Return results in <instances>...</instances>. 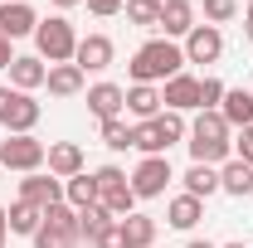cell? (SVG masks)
Returning a JSON list of instances; mask_svg holds the SVG:
<instances>
[{"label":"cell","mask_w":253,"mask_h":248,"mask_svg":"<svg viewBox=\"0 0 253 248\" xmlns=\"http://www.w3.org/2000/svg\"><path fill=\"white\" fill-rule=\"evenodd\" d=\"M126 73H131V83H166V78H175V73H185V49L175 44V39H146L131 63H126Z\"/></svg>","instance_id":"6da1fadb"},{"label":"cell","mask_w":253,"mask_h":248,"mask_svg":"<svg viewBox=\"0 0 253 248\" xmlns=\"http://www.w3.org/2000/svg\"><path fill=\"white\" fill-rule=\"evenodd\" d=\"M190 161H200V165H224L229 156H234V131L224 122L219 112H200L195 122H190Z\"/></svg>","instance_id":"7a4b0ae2"},{"label":"cell","mask_w":253,"mask_h":248,"mask_svg":"<svg viewBox=\"0 0 253 248\" xmlns=\"http://www.w3.org/2000/svg\"><path fill=\"white\" fill-rule=\"evenodd\" d=\"M34 49H39V59L49 63H73V49H78V34L68 25V15H49V20H39V30H34Z\"/></svg>","instance_id":"3957f363"},{"label":"cell","mask_w":253,"mask_h":248,"mask_svg":"<svg viewBox=\"0 0 253 248\" xmlns=\"http://www.w3.org/2000/svg\"><path fill=\"white\" fill-rule=\"evenodd\" d=\"M93 180H97V205H102L112 219L136 214V195H131V180H126L122 165H97Z\"/></svg>","instance_id":"277c9868"},{"label":"cell","mask_w":253,"mask_h":248,"mask_svg":"<svg viewBox=\"0 0 253 248\" xmlns=\"http://www.w3.org/2000/svg\"><path fill=\"white\" fill-rule=\"evenodd\" d=\"M78 209L73 205H49L44 209V224L34 234V248H78Z\"/></svg>","instance_id":"5b68a950"},{"label":"cell","mask_w":253,"mask_h":248,"mask_svg":"<svg viewBox=\"0 0 253 248\" xmlns=\"http://www.w3.org/2000/svg\"><path fill=\"white\" fill-rule=\"evenodd\" d=\"M44 117V107L34 102V93H20V88H0V126L10 131V136H25L34 131Z\"/></svg>","instance_id":"8992f818"},{"label":"cell","mask_w":253,"mask_h":248,"mask_svg":"<svg viewBox=\"0 0 253 248\" xmlns=\"http://www.w3.org/2000/svg\"><path fill=\"white\" fill-rule=\"evenodd\" d=\"M44 156H49V146H44L34 131H25V136H5V141H0V170L34 175V170H44Z\"/></svg>","instance_id":"52a82bcc"},{"label":"cell","mask_w":253,"mask_h":248,"mask_svg":"<svg viewBox=\"0 0 253 248\" xmlns=\"http://www.w3.org/2000/svg\"><path fill=\"white\" fill-rule=\"evenodd\" d=\"M126 180H131V195H136V200H161L166 185L175 180L170 156H141V161H136V170H131Z\"/></svg>","instance_id":"ba28073f"},{"label":"cell","mask_w":253,"mask_h":248,"mask_svg":"<svg viewBox=\"0 0 253 248\" xmlns=\"http://www.w3.org/2000/svg\"><path fill=\"white\" fill-rule=\"evenodd\" d=\"M185 63H219L224 59V30H214V25H195V30L185 34Z\"/></svg>","instance_id":"9c48e42d"},{"label":"cell","mask_w":253,"mask_h":248,"mask_svg":"<svg viewBox=\"0 0 253 248\" xmlns=\"http://www.w3.org/2000/svg\"><path fill=\"white\" fill-rule=\"evenodd\" d=\"M161 107L166 112H200V78L195 73H175L161 83Z\"/></svg>","instance_id":"30bf717a"},{"label":"cell","mask_w":253,"mask_h":248,"mask_svg":"<svg viewBox=\"0 0 253 248\" xmlns=\"http://www.w3.org/2000/svg\"><path fill=\"white\" fill-rule=\"evenodd\" d=\"M112 59H117V44L107 34H83L78 49H73V63L83 73H102V68H112Z\"/></svg>","instance_id":"8fae6325"},{"label":"cell","mask_w":253,"mask_h":248,"mask_svg":"<svg viewBox=\"0 0 253 248\" xmlns=\"http://www.w3.org/2000/svg\"><path fill=\"white\" fill-rule=\"evenodd\" d=\"M88 112H93L97 122L122 117V112H126V88H122V83H107V78L93 83V88H88Z\"/></svg>","instance_id":"7c38bea8"},{"label":"cell","mask_w":253,"mask_h":248,"mask_svg":"<svg viewBox=\"0 0 253 248\" xmlns=\"http://www.w3.org/2000/svg\"><path fill=\"white\" fill-rule=\"evenodd\" d=\"M39 30V15H34V5L25 0H10V5H0V34L15 44V39H30Z\"/></svg>","instance_id":"4fadbf2b"},{"label":"cell","mask_w":253,"mask_h":248,"mask_svg":"<svg viewBox=\"0 0 253 248\" xmlns=\"http://www.w3.org/2000/svg\"><path fill=\"white\" fill-rule=\"evenodd\" d=\"M20 200H30L39 209H49V205H63V180L59 175H44V170H34L20 180Z\"/></svg>","instance_id":"5bb4252c"},{"label":"cell","mask_w":253,"mask_h":248,"mask_svg":"<svg viewBox=\"0 0 253 248\" xmlns=\"http://www.w3.org/2000/svg\"><path fill=\"white\" fill-rule=\"evenodd\" d=\"M161 39H185L195 30V5L190 0H161Z\"/></svg>","instance_id":"9a60e30c"},{"label":"cell","mask_w":253,"mask_h":248,"mask_svg":"<svg viewBox=\"0 0 253 248\" xmlns=\"http://www.w3.org/2000/svg\"><path fill=\"white\" fill-rule=\"evenodd\" d=\"M219 117L229 122V131H244V126H253V88H224Z\"/></svg>","instance_id":"2e32d148"},{"label":"cell","mask_w":253,"mask_h":248,"mask_svg":"<svg viewBox=\"0 0 253 248\" xmlns=\"http://www.w3.org/2000/svg\"><path fill=\"white\" fill-rule=\"evenodd\" d=\"M44 88H49V97H78V93H88V73L78 63H54Z\"/></svg>","instance_id":"e0dca14e"},{"label":"cell","mask_w":253,"mask_h":248,"mask_svg":"<svg viewBox=\"0 0 253 248\" xmlns=\"http://www.w3.org/2000/svg\"><path fill=\"white\" fill-rule=\"evenodd\" d=\"M44 165H49V175L73 180V175H83V146L78 141H54L49 156H44Z\"/></svg>","instance_id":"ac0fdd59"},{"label":"cell","mask_w":253,"mask_h":248,"mask_svg":"<svg viewBox=\"0 0 253 248\" xmlns=\"http://www.w3.org/2000/svg\"><path fill=\"white\" fill-rule=\"evenodd\" d=\"M44 78H49V63L39 59V54H20V59L10 63V88H20V93L44 88Z\"/></svg>","instance_id":"d6986e66"},{"label":"cell","mask_w":253,"mask_h":248,"mask_svg":"<svg viewBox=\"0 0 253 248\" xmlns=\"http://www.w3.org/2000/svg\"><path fill=\"white\" fill-rule=\"evenodd\" d=\"M200 219H205V200H195V195H175V200L166 205V224L180 229V234H190Z\"/></svg>","instance_id":"ffe728a7"},{"label":"cell","mask_w":253,"mask_h":248,"mask_svg":"<svg viewBox=\"0 0 253 248\" xmlns=\"http://www.w3.org/2000/svg\"><path fill=\"white\" fill-rule=\"evenodd\" d=\"M126 112H131L136 122L161 117V88H151V83H131V88H126Z\"/></svg>","instance_id":"44dd1931"},{"label":"cell","mask_w":253,"mask_h":248,"mask_svg":"<svg viewBox=\"0 0 253 248\" xmlns=\"http://www.w3.org/2000/svg\"><path fill=\"white\" fill-rule=\"evenodd\" d=\"M117 229H122V244L126 248H151L156 244V219L151 214H126V219H117Z\"/></svg>","instance_id":"7402d4cb"},{"label":"cell","mask_w":253,"mask_h":248,"mask_svg":"<svg viewBox=\"0 0 253 248\" xmlns=\"http://www.w3.org/2000/svg\"><path fill=\"white\" fill-rule=\"evenodd\" d=\"M219 190L224 195H234V200H244V195H253V165H244V161H224L219 165Z\"/></svg>","instance_id":"603a6c76"},{"label":"cell","mask_w":253,"mask_h":248,"mask_svg":"<svg viewBox=\"0 0 253 248\" xmlns=\"http://www.w3.org/2000/svg\"><path fill=\"white\" fill-rule=\"evenodd\" d=\"M180 180H185V195L210 200V195H219V165H200V161H190V170L180 175Z\"/></svg>","instance_id":"cb8c5ba5"},{"label":"cell","mask_w":253,"mask_h":248,"mask_svg":"<svg viewBox=\"0 0 253 248\" xmlns=\"http://www.w3.org/2000/svg\"><path fill=\"white\" fill-rule=\"evenodd\" d=\"M5 214H10V234H25V239H34V234H39V224H44V209L30 205V200H15Z\"/></svg>","instance_id":"d4e9b609"},{"label":"cell","mask_w":253,"mask_h":248,"mask_svg":"<svg viewBox=\"0 0 253 248\" xmlns=\"http://www.w3.org/2000/svg\"><path fill=\"white\" fill-rule=\"evenodd\" d=\"M63 205H73V209H88V205H97V180H93V170H83V175L63 180Z\"/></svg>","instance_id":"484cf974"},{"label":"cell","mask_w":253,"mask_h":248,"mask_svg":"<svg viewBox=\"0 0 253 248\" xmlns=\"http://www.w3.org/2000/svg\"><path fill=\"white\" fill-rule=\"evenodd\" d=\"M151 122H156L161 141H166V151H170L175 141H185V136H190V122H185V112H166V107H161V117H151Z\"/></svg>","instance_id":"4316f807"},{"label":"cell","mask_w":253,"mask_h":248,"mask_svg":"<svg viewBox=\"0 0 253 248\" xmlns=\"http://www.w3.org/2000/svg\"><path fill=\"white\" fill-rule=\"evenodd\" d=\"M112 224H117V219L107 214L102 205H88V209H78V234H83L88 244H93V239L102 234V229H112Z\"/></svg>","instance_id":"83f0119b"},{"label":"cell","mask_w":253,"mask_h":248,"mask_svg":"<svg viewBox=\"0 0 253 248\" xmlns=\"http://www.w3.org/2000/svg\"><path fill=\"white\" fill-rule=\"evenodd\" d=\"M122 10H126V20L136 30H156L161 25V0H126Z\"/></svg>","instance_id":"f1b7e54d"},{"label":"cell","mask_w":253,"mask_h":248,"mask_svg":"<svg viewBox=\"0 0 253 248\" xmlns=\"http://www.w3.org/2000/svg\"><path fill=\"white\" fill-rule=\"evenodd\" d=\"M131 146H136L141 156H166V141H161L156 122H136L131 126Z\"/></svg>","instance_id":"f546056e"},{"label":"cell","mask_w":253,"mask_h":248,"mask_svg":"<svg viewBox=\"0 0 253 248\" xmlns=\"http://www.w3.org/2000/svg\"><path fill=\"white\" fill-rule=\"evenodd\" d=\"M102 146H107V151H126V146H131V126H126L122 117L102 122Z\"/></svg>","instance_id":"4dcf8cb0"},{"label":"cell","mask_w":253,"mask_h":248,"mask_svg":"<svg viewBox=\"0 0 253 248\" xmlns=\"http://www.w3.org/2000/svg\"><path fill=\"white\" fill-rule=\"evenodd\" d=\"M234 15H239V0H205V25L219 30V25H229Z\"/></svg>","instance_id":"1f68e13d"},{"label":"cell","mask_w":253,"mask_h":248,"mask_svg":"<svg viewBox=\"0 0 253 248\" xmlns=\"http://www.w3.org/2000/svg\"><path fill=\"white\" fill-rule=\"evenodd\" d=\"M224 102V83L219 78H200V112H219Z\"/></svg>","instance_id":"d6a6232c"},{"label":"cell","mask_w":253,"mask_h":248,"mask_svg":"<svg viewBox=\"0 0 253 248\" xmlns=\"http://www.w3.org/2000/svg\"><path fill=\"white\" fill-rule=\"evenodd\" d=\"M234 161H244V165H253V126H244V131L234 136Z\"/></svg>","instance_id":"836d02e7"},{"label":"cell","mask_w":253,"mask_h":248,"mask_svg":"<svg viewBox=\"0 0 253 248\" xmlns=\"http://www.w3.org/2000/svg\"><path fill=\"white\" fill-rule=\"evenodd\" d=\"M83 5L93 10L97 20H112V15H122V5H126V0H83Z\"/></svg>","instance_id":"e575fe53"},{"label":"cell","mask_w":253,"mask_h":248,"mask_svg":"<svg viewBox=\"0 0 253 248\" xmlns=\"http://www.w3.org/2000/svg\"><path fill=\"white\" fill-rule=\"evenodd\" d=\"M93 248H126V244H122V229H117V224H112V229H102V234L93 239Z\"/></svg>","instance_id":"d590c367"},{"label":"cell","mask_w":253,"mask_h":248,"mask_svg":"<svg viewBox=\"0 0 253 248\" xmlns=\"http://www.w3.org/2000/svg\"><path fill=\"white\" fill-rule=\"evenodd\" d=\"M20 59V54H15V44H10V39H5V34H0V68H10V63Z\"/></svg>","instance_id":"8d00e7d4"},{"label":"cell","mask_w":253,"mask_h":248,"mask_svg":"<svg viewBox=\"0 0 253 248\" xmlns=\"http://www.w3.org/2000/svg\"><path fill=\"white\" fill-rule=\"evenodd\" d=\"M5 234H10V214L0 209V244H5Z\"/></svg>","instance_id":"74e56055"},{"label":"cell","mask_w":253,"mask_h":248,"mask_svg":"<svg viewBox=\"0 0 253 248\" xmlns=\"http://www.w3.org/2000/svg\"><path fill=\"white\" fill-rule=\"evenodd\" d=\"M73 5H83V0H54V10H59V15H63V10H73Z\"/></svg>","instance_id":"f35d334b"},{"label":"cell","mask_w":253,"mask_h":248,"mask_svg":"<svg viewBox=\"0 0 253 248\" xmlns=\"http://www.w3.org/2000/svg\"><path fill=\"white\" fill-rule=\"evenodd\" d=\"M185 248H219V244H210V239H190Z\"/></svg>","instance_id":"ab89813d"},{"label":"cell","mask_w":253,"mask_h":248,"mask_svg":"<svg viewBox=\"0 0 253 248\" xmlns=\"http://www.w3.org/2000/svg\"><path fill=\"white\" fill-rule=\"evenodd\" d=\"M244 39H249V44H253V20H244Z\"/></svg>","instance_id":"60d3db41"},{"label":"cell","mask_w":253,"mask_h":248,"mask_svg":"<svg viewBox=\"0 0 253 248\" xmlns=\"http://www.w3.org/2000/svg\"><path fill=\"white\" fill-rule=\"evenodd\" d=\"M219 248H249V244H219Z\"/></svg>","instance_id":"b9f144b4"},{"label":"cell","mask_w":253,"mask_h":248,"mask_svg":"<svg viewBox=\"0 0 253 248\" xmlns=\"http://www.w3.org/2000/svg\"><path fill=\"white\" fill-rule=\"evenodd\" d=\"M244 20H253V0H249V15H244Z\"/></svg>","instance_id":"7bdbcfd3"},{"label":"cell","mask_w":253,"mask_h":248,"mask_svg":"<svg viewBox=\"0 0 253 248\" xmlns=\"http://www.w3.org/2000/svg\"><path fill=\"white\" fill-rule=\"evenodd\" d=\"M0 5H10V0H0Z\"/></svg>","instance_id":"ee69618b"},{"label":"cell","mask_w":253,"mask_h":248,"mask_svg":"<svg viewBox=\"0 0 253 248\" xmlns=\"http://www.w3.org/2000/svg\"><path fill=\"white\" fill-rule=\"evenodd\" d=\"M0 248H5V244H0Z\"/></svg>","instance_id":"f6af8a7d"}]
</instances>
